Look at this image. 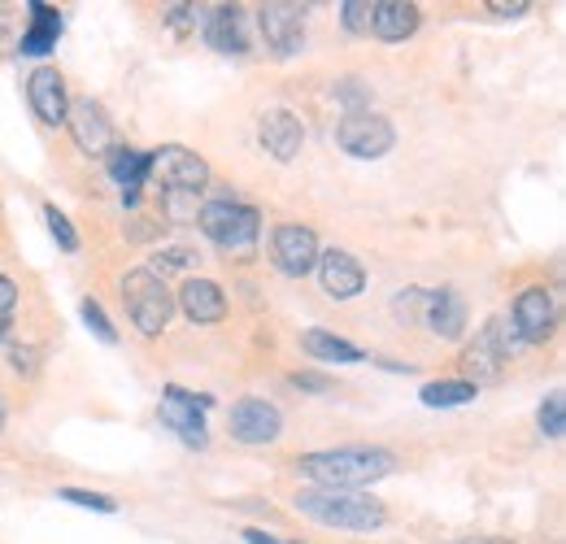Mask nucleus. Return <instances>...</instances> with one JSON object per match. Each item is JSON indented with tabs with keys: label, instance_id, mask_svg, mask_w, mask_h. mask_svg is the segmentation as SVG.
I'll use <instances>...</instances> for the list:
<instances>
[{
	"label": "nucleus",
	"instance_id": "obj_1",
	"mask_svg": "<svg viewBox=\"0 0 566 544\" xmlns=\"http://www.w3.org/2000/svg\"><path fill=\"white\" fill-rule=\"evenodd\" d=\"M301 475L314 479L318 488H340V492H357L375 479L392 475L397 458L388 449H323V453H305Z\"/></svg>",
	"mask_w": 566,
	"mask_h": 544
},
{
	"label": "nucleus",
	"instance_id": "obj_2",
	"mask_svg": "<svg viewBox=\"0 0 566 544\" xmlns=\"http://www.w3.org/2000/svg\"><path fill=\"white\" fill-rule=\"evenodd\" d=\"M296 510L323 527L340 532H375L388 523V510L366 492H340V488H310L296 496Z\"/></svg>",
	"mask_w": 566,
	"mask_h": 544
},
{
	"label": "nucleus",
	"instance_id": "obj_3",
	"mask_svg": "<svg viewBox=\"0 0 566 544\" xmlns=\"http://www.w3.org/2000/svg\"><path fill=\"white\" fill-rule=\"evenodd\" d=\"M197 222H201V231L210 236L222 253H240V258L253 253L258 231H262V213L253 205L240 201H210L197 213Z\"/></svg>",
	"mask_w": 566,
	"mask_h": 544
},
{
	"label": "nucleus",
	"instance_id": "obj_4",
	"mask_svg": "<svg viewBox=\"0 0 566 544\" xmlns=\"http://www.w3.org/2000/svg\"><path fill=\"white\" fill-rule=\"evenodd\" d=\"M123 301L132 323L140 327L144 336H161L170 314H175V292L166 287V279L157 271H132L123 279Z\"/></svg>",
	"mask_w": 566,
	"mask_h": 544
},
{
	"label": "nucleus",
	"instance_id": "obj_5",
	"mask_svg": "<svg viewBox=\"0 0 566 544\" xmlns=\"http://www.w3.org/2000/svg\"><path fill=\"white\" fill-rule=\"evenodd\" d=\"M397 310L419 318L427 332H436L440 341H458L462 327H467V301L453 287H436V292L410 287L406 296H397Z\"/></svg>",
	"mask_w": 566,
	"mask_h": 544
},
{
	"label": "nucleus",
	"instance_id": "obj_6",
	"mask_svg": "<svg viewBox=\"0 0 566 544\" xmlns=\"http://www.w3.org/2000/svg\"><path fill=\"white\" fill-rule=\"evenodd\" d=\"M514 348H518L514 327H510V323H501V318H493L475 341L467 344V353H462L467 384H471V388H480V384H496V379L505 375V362L514 357Z\"/></svg>",
	"mask_w": 566,
	"mask_h": 544
},
{
	"label": "nucleus",
	"instance_id": "obj_7",
	"mask_svg": "<svg viewBox=\"0 0 566 544\" xmlns=\"http://www.w3.org/2000/svg\"><path fill=\"white\" fill-rule=\"evenodd\" d=\"M206 409H213V397L206 393H184V388H166L161 393V422L184 440V444H192V449H206L210 444V436H206Z\"/></svg>",
	"mask_w": 566,
	"mask_h": 544
},
{
	"label": "nucleus",
	"instance_id": "obj_8",
	"mask_svg": "<svg viewBox=\"0 0 566 544\" xmlns=\"http://www.w3.org/2000/svg\"><path fill=\"white\" fill-rule=\"evenodd\" d=\"M336 139H340V148H345V153H354V157H361V161H375V157L392 153L397 132H392V123H388L384 114L354 109V114H345V118H340Z\"/></svg>",
	"mask_w": 566,
	"mask_h": 544
},
{
	"label": "nucleus",
	"instance_id": "obj_9",
	"mask_svg": "<svg viewBox=\"0 0 566 544\" xmlns=\"http://www.w3.org/2000/svg\"><path fill=\"white\" fill-rule=\"evenodd\" d=\"M166 192H201L206 188V179H210V166H206V157L201 153H192V148H179V144H170V148H157L153 153V170H148Z\"/></svg>",
	"mask_w": 566,
	"mask_h": 544
},
{
	"label": "nucleus",
	"instance_id": "obj_10",
	"mask_svg": "<svg viewBox=\"0 0 566 544\" xmlns=\"http://www.w3.org/2000/svg\"><path fill=\"white\" fill-rule=\"evenodd\" d=\"M258 27L266 35V49L275 57H292L301 53L305 44V4H292V0H271L258 9Z\"/></svg>",
	"mask_w": 566,
	"mask_h": 544
},
{
	"label": "nucleus",
	"instance_id": "obj_11",
	"mask_svg": "<svg viewBox=\"0 0 566 544\" xmlns=\"http://www.w3.org/2000/svg\"><path fill=\"white\" fill-rule=\"evenodd\" d=\"M271 258H275V271L287 279H305V274L318 266V236L301 222H283L271 236Z\"/></svg>",
	"mask_w": 566,
	"mask_h": 544
},
{
	"label": "nucleus",
	"instance_id": "obj_12",
	"mask_svg": "<svg viewBox=\"0 0 566 544\" xmlns=\"http://www.w3.org/2000/svg\"><path fill=\"white\" fill-rule=\"evenodd\" d=\"M554 323H558L554 292L549 287H523L518 301H514V318H510L518 344H545L554 336Z\"/></svg>",
	"mask_w": 566,
	"mask_h": 544
},
{
	"label": "nucleus",
	"instance_id": "obj_13",
	"mask_svg": "<svg viewBox=\"0 0 566 544\" xmlns=\"http://www.w3.org/2000/svg\"><path fill=\"white\" fill-rule=\"evenodd\" d=\"M283 431V414L271 401H258V397H244L231 406V436L240 444H271L280 440Z\"/></svg>",
	"mask_w": 566,
	"mask_h": 544
},
{
	"label": "nucleus",
	"instance_id": "obj_14",
	"mask_svg": "<svg viewBox=\"0 0 566 544\" xmlns=\"http://www.w3.org/2000/svg\"><path fill=\"white\" fill-rule=\"evenodd\" d=\"M66 127H71L74 144L87 153V157H101L114 148V123L105 118V109L87 96V101H74L71 114H66Z\"/></svg>",
	"mask_w": 566,
	"mask_h": 544
},
{
	"label": "nucleus",
	"instance_id": "obj_15",
	"mask_svg": "<svg viewBox=\"0 0 566 544\" xmlns=\"http://www.w3.org/2000/svg\"><path fill=\"white\" fill-rule=\"evenodd\" d=\"M27 96H31V109L40 123L49 127H62L66 114H71V96H66V79L53 66H40L27 79Z\"/></svg>",
	"mask_w": 566,
	"mask_h": 544
},
{
	"label": "nucleus",
	"instance_id": "obj_16",
	"mask_svg": "<svg viewBox=\"0 0 566 544\" xmlns=\"http://www.w3.org/2000/svg\"><path fill=\"white\" fill-rule=\"evenodd\" d=\"M318 274H323V292H327L332 301H354L357 292L366 287L361 262H357L354 253H345V249L318 253Z\"/></svg>",
	"mask_w": 566,
	"mask_h": 544
},
{
	"label": "nucleus",
	"instance_id": "obj_17",
	"mask_svg": "<svg viewBox=\"0 0 566 544\" xmlns=\"http://www.w3.org/2000/svg\"><path fill=\"white\" fill-rule=\"evenodd\" d=\"M258 139H262V148L275 157V161H292L296 153H301V118L292 114V109H266L262 114V127H258Z\"/></svg>",
	"mask_w": 566,
	"mask_h": 544
},
{
	"label": "nucleus",
	"instance_id": "obj_18",
	"mask_svg": "<svg viewBox=\"0 0 566 544\" xmlns=\"http://www.w3.org/2000/svg\"><path fill=\"white\" fill-rule=\"evenodd\" d=\"M179 310L197 323V327H210V323H222L227 318V296L213 279H188L179 287Z\"/></svg>",
	"mask_w": 566,
	"mask_h": 544
},
{
	"label": "nucleus",
	"instance_id": "obj_19",
	"mask_svg": "<svg viewBox=\"0 0 566 544\" xmlns=\"http://www.w3.org/2000/svg\"><path fill=\"white\" fill-rule=\"evenodd\" d=\"M370 31L379 40H406L419 31V4L410 0H375V13H370Z\"/></svg>",
	"mask_w": 566,
	"mask_h": 544
},
{
	"label": "nucleus",
	"instance_id": "obj_20",
	"mask_svg": "<svg viewBox=\"0 0 566 544\" xmlns=\"http://www.w3.org/2000/svg\"><path fill=\"white\" fill-rule=\"evenodd\" d=\"M206 44L218 49V53H244L249 49V40H244V18H240V9L235 4H218L206 13Z\"/></svg>",
	"mask_w": 566,
	"mask_h": 544
},
{
	"label": "nucleus",
	"instance_id": "obj_21",
	"mask_svg": "<svg viewBox=\"0 0 566 544\" xmlns=\"http://www.w3.org/2000/svg\"><path fill=\"white\" fill-rule=\"evenodd\" d=\"M148 170H153V153H140V148H109V175L123 184V201L127 205L140 201V188L148 184Z\"/></svg>",
	"mask_w": 566,
	"mask_h": 544
},
{
	"label": "nucleus",
	"instance_id": "obj_22",
	"mask_svg": "<svg viewBox=\"0 0 566 544\" xmlns=\"http://www.w3.org/2000/svg\"><path fill=\"white\" fill-rule=\"evenodd\" d=\"M57 40H62V13L53 4H31V27L22 31V44L18 49L27 57H44V53L57 49Z\"/></svg>",
	"mask_w": 566,
	"mask_h": 544
},
{
	"label": "nucleus",
	"instance_id": "obj_23",
	"mask_svg": "<svg viewBox=\"0 0 566 544\" xmlns=\"http://www.w3.org/2000/svg\"><path fill=\"white\" fill-rule=\"evenodd\" d=\"M301 348L310 353V357H318V362H340V366H349V362H361V348L349 341H340V336H332V332H305L301 336Z\"/></svg>",
	"mask_w": 566,
	"mask_h": 544
},
{
	"label": "nucleus",
	"instance_id": "obj_24",
	"mask_svg": "<svg viewBox=\"0 0 566 544\" xmlns=\"http://www.w3.org/2000/svg\"><path fill=\"white\" fill-rule=\"evenodd\" d=\"M419 397H423V406H431V409H453V406L475 401V388H471L467 379H436V384H427Z\"/></svg>",
	"mask_w": 566,
	"mask_h": 544
},
{
	"label": "nucleus",
	"instance_id": "obj_25",
	"mask_svg": "<svg viewBox=\"0 0 566 544\" xmlns=\"http://www.w3.org/2000/svg\"><path fill=\"white\" fill-rule=\"evenodd\" d=\"M541 431H545L549 440H563V431H566V397L563 393H549V397H545V406H541Z\"/></svg>",
	"mask_w": 566,
	"mask_h": 544
},
{
	"label": "nucleus",
	"instance_id": "obj_26",
	"mask_svg": "<svg viewBox=\"0 0 566 544\" xmlns=\"http://www.w3.org/2000/svg\"><path fill=\"white\" fill-rule=\"evenodd\" d=\"M57 496H62V501H71V505H83V510H96V514H114V510H118V501H114V496L83 492V488H62Z\"/></svg>",
	"mask_w": 566,
	"mask_h": 544
},
{
	"label": "nucleus",
	"instance_id": "obj_27",
	"mask_svg": "<svg viewBox=\"0 0 566 544\" xmlns=\"http://www.w3.org/2000/svg\"><path fill=\"white\" fill-rule=\"evenodd\" d=\"M370 13H375L370 0H340V22H345L354 35H366V31H370Z\"/></svg>",
	"mask_w": 566,
	"mask_h": 544
},
{
	"label": "nucleus",
	"instance_id": "obj_28",
	"mask_svg": "<svg viewBox=\"0 0 566 544\" xmlns=\"http://www.w3.org/2000/svg\"><path fill=\"white\" fill-rule=\"evenodd\" d=\"M44 218H49V231H53V240H57L66 253H74V249H78V236H74L71 218H66L57 205H44Z\"/></svg>",
	"mask_w": 566,
	"mask_h": 544
},
{
	"label": "nucleus",
	"instance_id": "obj_29",
	"mask_svg": "<svg viewBox=\"0 0 566 544\" xmlns=\"http://www.w3.org/2000/svg\"><path fill=\"white\" fill-rule=\"evenodd\" d=\"M78 310H83V323H87V327H92V336H96V341H105V344H118V332H114V327H109V318H105V310H101V305H96V301H92V296H87V301H83V305H78Z\"/></svg>",
	"mask_w": 566,
	"mask_h": 544
},
{
	"label": "nucleus",
	"instance_id": "obj_30",
	"mask_svg": "<svg viewBox=\"0 0 566 544\" xmlns=\"http://www.w3.org/2000/svg\"><path fill=\"white\" fill-rule=\"evenodd\" d=\"M292 388H301V393H332V379L327 375H314V370H296L292 375Z\"/></svg>",
	"mask_w": 566,
	"mask_h": 544
},
{
	"label": "nucleus",
	"instance_id": "obj_31",
	"mask_svg": "<svg viewBox=\"0 0 566 544\" xmlns=\"http://www.w3.org/2000/svg\"><path fill=\"white\" fill-rule=\"evenodd\" d=\"M188 262H192L188 249H166V253H157V266H161V271H179V266H188Z\"/></svg>",
	"mask_w": 566,
	"mask_h": 544
},
{
	"label": "nucleus",
	"instance_id": "obj_32",
	"mask_svg": "<svg viewBox=\"0 0 566 544\" xmlns=\"http://www.w3.org/2000/svg\"><path fill=\"white\" fill-rule=\"evenodd\" d=\"M13 370H18V375H35V348L18 344V348H13Z\"/></svg>",
	"mask_w": 566,
	"mask_h": 544
},
{
	"label": "nucleus",
	"instance_id": "obj_33",
	"mask_svg": "<svg viewBox=\"0 0 566 544\" xmlns=\"http://www.w3.org/2000/svg\"><path fill=\"white\" fill-rule=\"evenodd\" d=\"M13 305H18V287L0 274V318H9V310H13Z\"/></svg>",
	"mask_w": 566,
	"mask_h": 544
},
{
	"label": "nucleus",
	"instance_id": "obj_34",
	"mask_svg": "<svg viewBox=\"0 0 566 544\" xmlns=\"http://www.w3.org/2000/svg\"><path fill=\"white\" fill-rule=\"evenodd\" d=\"M489 9L501 13V18H518V13H527L532 4H527V0H514V4H501V0H496V4H489Z\"/></svg>",
	"mask_w": 566,
	"mask_h": 544
},
{
	"label": "nucleus",
	"instance_id": "obj_35",
	"mask_svg": "<svg viewBox=\"0 0 566 544\" xmlns=\"http://www.w3.org/2000/svg\"><path fill=\"white\" fill-rule=\"evenodd\" d=\"M453 544H510V541H496V536H467V541H453Z\"/></svg>",
	"mask_w": 566,
	"mask_h": 544
},
{
	"label": "nucleus",
	"instance_id": "obj_36",
	"mask_svg": "<svg viewBox=\"0 0 566 544\" xmlns=\"http://www.w3.org/2000/svg\"><path fill=\"white\" fill-rule=\"evenodd\" d=\"M4 332H9V323H4V318H0V341H4Z\"/></svg>",
	"mask_w": 566,
	"mask_h": 544
},
{
	"label": "nucleus",
	"instance_id": "obj_37",
	"mask_svg": "<svg viewBox=\"0 0 566 544\" xmlns=\"http://www.w3.org/2000/svg\"><path fill=\"white\" fill-rule=\"evenodd\" d=\"M0 427H4V401H0Z\"/></svg>",
	"mask_w": 566,
	"mask_h": 544
}]
</instances>
